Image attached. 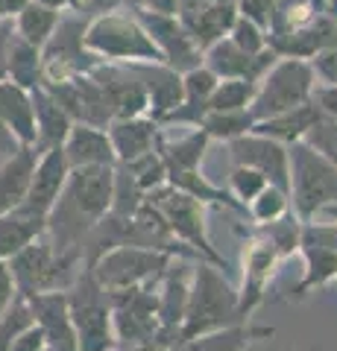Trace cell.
<instances>
[{
	"label": "cell",
	"mask_w": 337,
	"mask_h": 351,
	"mask_svg": "<svg viewBox=\"0 0 337 351\" xmlns=\"http://www.w3.org/2000/svg\"><path fill=\"white\" fill-rule=\"evenodd\" d=\"M147 12H161V15H176V0H144Z\"/></svg>",
	"instance_id": "cell-47"
},
{
	"label": "cell",
	"mask_w": 337,
	"mask_h": 351,
	"mask_svg": "<svg viewBox=\"0 0 337 351\" xmlns=\"http://www.w3.org/2000/svg\"><path fill=\"white\" fill-rule=\"evenodd\" d=\"M317 88V73L308 59H290L279 56L270 71L258 80L255 97L249 103V114L255 120H267L276 114H285L297 106H305Z\"/></svg>",
	"instance_id": "cell-6"
},
{
	"label": "cell",
	"mask_w": 337,
	"mask_h": 351,
	"mask_svg": "<svg viewBox=\"0 0 337 351\" xmlns=\"http://www.w3.org/2000/svg\"><path fill=\"white\" fill-rule=\"evenodd\" d=\"M258 82L249 80H217L209 97V112H235V108H249L255 97ZM205 112V114H209Z\"/></svg>",
	"instance_id": "cell-31"
},
{
	"label": "cell",
	"mask_w": 337,
	"mask_h": 351,
	"mask_svg": "<svg viewBox=\"0 0 337 351\" xmlns=\"http://www.w3.org/2000/svg\"><path fill=\"white\" fill-rule=\"evenodd\" d=\"M246 322L241 311H237V290L232 287L220 267L209 261H197L191 276V290H188V304H185L182 316V343L191 337L217 331V328Z\"/></svg>",
	"instance_id": "cell-1"
},
{
	"label": "cell",
	"mask_w": 337,
	"mask_h": 351,
	"mask_svg": "<svg viewBox=\"0 0 337 351\" xmlns=\"http://www.w3.org/2000/svg\"><path fill=\"white\" fill-rule=\"evenodd\" d=\"M47 346V337H45V331L32 322V325H27L24 331H18L15 334V339L9 343V351H41Z\"/></svg>",
	"instance_id": "cell-40"
},
{
	"label": "cell",
	"mask_w": 337,
	"mask_h": 351,
	"mask_svg": "<svg viewBox=\"0 0 337 351\" xmlns=\"http://www.w3.org/2000/svg\"><path fill=\"white\" fill-rule=\"evenodd\" d=\"M9 272H12L15 290L18 295H32V293H45V290H68L77 272L85 267L80 255H59L53 249L47 232L36 237L30 246H24L6 261Z\"/></svg>",
	"instance_id": "cell-5"
},
{
	"label": "cell",
	"mask_w": 337,
	"mask_h": 351,
	"mask_svg": "<svg viewBox=\"0 0 337 351\" xmlns=\"http://www.w3.org/2000/svg\"><path fill=\"white\" fill-rule=\"evenodd\" d=\"M255 117L249 114V108H235V112H209L202 117L200 129L209 138H220V141H235L253 132Z\"/></svg>",
	"instance_id": "cell-30"
},
{
	"label": "cell",
	"mask_w": 337,
	"mask_h": 351,
	"mask_svg": "<svg viewBox=\"0 0 337 351\" xmlns=\"http://www.w3.org/2000/svg\"><path fill=\"white\" fill-rule=\"evenodd\" d=\"M299 252H302V258H305V278L297 284L293 299H302L308 290L323 287V284H329L332 278H337V252L334 249L299 237Z\"/></svg>",
	"instance_id": "cell-27"
},
{
	"label": "cell",
	"mask_w": 337,
	"mask_h": 351,
	"mask_svg": "<svg viewBox=\"0 0 337 351\" xmlns=\"http://www.w3.org/2000/svg\"><path fill=\"white\" fill-rule=\"evenodd\" d=\"M124 167L132 173V179L138 182V188L144 193H150L153 188H159V184L167 182V170H165V161H161L159 149H153V152H147V156L124 164Z\"/></svg>",
	"instance_id": "cell-34"
},
{
	"label": "cell",
	"mask_w": 337,
	"mask_h": 351,
	"mask_svg": "<svg viewBox=\"0 0 337 351\" xmlns=\"http://www.w3.org/2000/svg\"><path fill=\"white\" fill-rule=\"evenodd\" d=\"M85 47L103 62L129 64V62H165L153 38L141 27L135 15H121L117 9L89 18L85 24Z\"/></svg>",
	"instance_id": "cell-4"
},
{
	"label": "cell",
	"mask_w": 337,
	"mask_h": 351,
	"mask_svg": "<svg viewBox=\"0 0 337 351\" xmlns=\"http://www.w3.org/2000/svg\"><path fill=\"white\" fill-rule=\"evenodd\" d=\"M290 214V196L285 191L273 188V184H267L264 191H261L255 199L246 202V217L255 219V226H264V223H273V219Z\"/></svg>",
	"instance_id": "cell-33"
},
{
	"label": "cell",
	"mask_w": 337,
	"mask_h": 351,
	"mask_svg": "<svg viewBox=\"0 0 337 351\" xmlns=\"http://www.w3.org/2000/svg\"><path fill=\"white\" fill-rule=\"evenodd\" d=\"M314 73L320 76L325 85H337V47H329L311 59Z\"/></svg>",
	"instance_id": "cell-41"
},
{
	"label": "cell",
	"mask_w": 337,
	"mask_h": 351,
	"mask_svg": "<svg viewBox=\"0 0 337 351\" xmlns=\"http://www.w3.org/2000/svg\"><path fill=\"white\" fill-rule=\"evenodd\" d=\"M235 6H237V15L246 18V21H253L255 27H261L267 32L270 18H273L276 0H235Z\"/></svg>",
	"instance_id": "cell-39"
},
{
	"label": "cell",
	"mask_w": 337,
	"mask_h": 351,
	"mask_svg": "<svg viewBox=\"0 0 337 351\" xmlns=\"http://www.w3.org/2000/svg\"><path fill=\"white\" fill-rule=\"evenodd\" d=\"M18 147H24V144H18V138L9 132L3 123H0V158H6V156H12V152Z\"/></svg>",
	"instance_id": "cell-46"
},
{
	"label": "cell",
	"mask_w": 337,
	"mask_h": 351,
	"mask_svg": "<svg viewBox=\"0 0 337 351\" xmlns=\"http://www.w3.org/2000/svg\"><path fill=\"white\" fill-rule=\"evenodd\" d=\"M27 307L32 313V322L45 331L50 346L77 348V337H73V325H71V313H68V293L65 290L32 293V295H27Z\"/></svg>",
	"instance_id": "cell-17"
},
{
	"label": "cell",
	"mask_w": 337,
	"mask_h": 351,
	"mask_svg": "<svg viewBox=\"0 0 337 351\" xmlns=\"http://www.w3.org/2000/svg\"><path fill=\"white\" fill-rule=\"evenodd\" d=\"M68 313L77 337V351H115V325L108 290L94 278L91 267H82L68 290Z\"/></svg>",
	"instance_id": "cell-3"
},
{
	"label": "cell",
	"mask_w": 337,
	"mask_h": 351,
	"mask_svg": "<svg viewBox=\"0 0 337 351\" xmlns=\"http://www.w3.org/2000/svg\"><path fill=\"white\" fill-rule=\"evenodd\" d=\"M0 161H3V158H0Z\"/></svg>",
	"instance_id": "cell-54"
},
{
	"label": "cell",
	"mask_w": 337,
	"mask_h": 351,
	"mask_svg": "<svg viewBox=\"0 0 337 351\" xmlns=\"http://www.w3.org/2000/svg\"><path fill=\"white\" fill-rule=\"evenodd\" d=\"M311 100L317 103V108L325 114V117H332L337 120V85H317L314 88V94H311Z\"/></svg>",
	"instance_id": "cell-43"
},
{
	"label": "cell",
	"mask_w": 337,
	"mask_h": 351,
	"mask_svg": "<svg viewBox=\"0 0 337 351\" xmlns=\"http://www.w3.org/2000/svg\"><path fill=\"white\" fill-rule=\"evenodd\" d=\"M267 184H270V182H267L258 170L244 167V164H235L232 173H229V188H232L229 193H232L241 205H246L249 199H255V196H258L261 191H264Z\"/></svg>",
	"instance_id": "cell-36"
},
{
	"label": "cell",
	"mask_w": 337,
	"mask_h": 351,
	"mask_svg": "<svg viewBox=\"0 0 337 351\" xmlns=\"http://www.w3.org/2000/svg\"><path fill=\"white\" fill-rule=\"evenodd\" d=\"M41 351H77V348H68V346H50V343H47Z\"/></svg>",
	"instance_id": "cell-52"
},
{
	"label": "cell",
	"mask_w": 337,
	"mask_h": 351,
	"mask_svg": "<svg viewBox=\"0 0 337 351\" xmlns=\"http://www.w3.org/2000/svg\"><path fill=\"white\" fill-rule=\"evenodd\" d=\"M311 149H317L323 158H329L334 167H337V120L320 114L317 123L308 129V135L302 138Z\"/></svg>",
	"instance_id": "cell-35"
},
{
	"label": "cell",
	"mask_w": 337,
	"mask_h": 351,
	"mask_svg": "<svg viewBox=\"0 0 337 351\" xmlns=\"http://www.w3.org/2000/svg\"><path fill=\"white\" fill-rule=\"evenodd\" d=\"M132 71L141 85L147 88V100H150V117L159 120L167 112H173L182 103V73L173 71L165 62H129L126 64Z\"/></svg>",
	"instance_id": "cell-16"
},
{
	"label": "cell",
	"mask_w": 337,
	"mask_h": 351,
	"mask_svg": "<svg viewBox=\"0 0 337 351\" xmlns=\"http://www.w3.org/2000/svg\"><path fill=\"white\" fill-rule=\"evenodd\" d=\"M85 24L82 15H62L53 36L41 47V82H65L71 76L89 73L103 59L85 47Z\"/></svg>",
	"instance_id": "cell-8"
},
{
	"label": "cell",
	"mask_w": 337,
	"mask_h": 351,
	"mask_svg": "<svg viewBox=\"0 0 337 351\" xmlns=\"http://www.w3.org/2000/svg\"><path fill=\"white\" fill-rule=\"evenodd\" d=\"M176 18L182 21V27L188 29L194 44H197L200 50H205V47H211L214 41H220L223 36H229V29L237 18V6L232 0H209V3L176 12Z\"/></svg>",
	"instance_id": "cell-18"
},
{
	"label": "cell",
	"mask_w": 337,
	"mask_h": 351,
	"mask_svg": "<svg viewBox=\"0 0 337 351\" xmlns=\"http://www.w3.org/2000/svg\"><path fill=\"white\" fill-rule=\"evenodd\" d=\"M276 59H279L276 50H270V47H264L258 56H249V53L237 47L229 36H223L220 41H214L211 47L202 50V64L217 76V80H249V82H258L261 76L270 71V64H273Z\"/></svg>",
	"instance_id": "cell-14"
},
{
	"label": "cell",
	"mask_w": 337,
	"mask_h": 351,
	"mask_svg": "<svg viewBox=\"0 0 337 351\" xmlns=\"http://www.w3.org/2000/svg\"><path fill=\"white\" fill-rule=\"evenodd\" d=\"M279 261H281L279 249L255 228L246 249H244V287L237 293V311H241L244 319L264 302L270 278H273Z\"/></svg>",
	"instance_id": "cell-12"
},
{
	"label": "cell",
	"mask_w": 337,
	"mask_h": 351,
	"mask_svg": "<svg viewBox=\"0 0 337 351\" xmlns=\"http://www.w3.org/2000/svg\"><path fill=\"white\" fill-rule=\"evenodd\" d=\"M59 18H62V12H56V9L30 0V3L12 18V27H15V36H21L24 41H30L32 47L41 50L47 44V38L53 36V29H56Z\"/></svg>",
	"instance_id": "cell-28"
},
{
	"label": "cell",
	"mask_w": 337,
	"mask_h": 351,
	"mask_svg": "<svg viewBox=\"0 0 337 351\" xmlns=\"http://www.w3.org/2000/svg\"><path fill=\"white\" fill-rule=\"evenodd\" d=\"M264 337H273V328H258V325L235 322V325L217 328V331L185 339V343L176 346L173 351H244L249 343L264 339Z\"/></svg>",
	"instance_id": "cell-26"
},
{
	"label": "cell",
	"mask_w": 337,
	"mask_h": 351,
	"mask_svg": "<svg viewBox=\"0 0 337 351\" xmlns=\"http://www.w3.org/2000/svg\"><path fill=\"white\" fill-rule=\"evenodd\" d=\"M170 261L173 255H167V252L126 243V246L103 252L91 263V272L106 290H124V287H135V284L159 278Z\"/></svg>",
	"instance_id": "cell-10"
},
{
	"label": "cell",
	"mask_w": 337,
	"mask_h": 351,
	"mask_svg": "<svg viewBox=\"0 0 337 351\" xmlns=\"http://www.w3.org/2000/svg\"><path fill=\"white\" fill-rule=\"evenodd\" d=\"M47 232V217L18 205L12 211L0 214V261H9L36 237Z\"/></svg>",
	"instance_id": "cell-24"
},
{
	"label": "cell",
	"mask_w": 337,
	"mask_h": 351,
	"mask_svg": "<svg viewBox=\"0 0 337 351\" xmlns=\"http://www.w3.org/2000/svg\"><path fill=\"white\" fill-rule=\"evenodd\" d=\"M12 18H3L0 21V80H9V44H12Z\"/></svg>",
	"instance_id": "cell-44"
},
{
	"label": "cell",
	"mask_w": 337,
	"mask_h": 351,
	"mask_svg": "<svg viewBox=\"0 0 337 351\" xmlns=\"http://www.w3.org/2000/svg\"><path fill=\"white\" fill-rule=\"evenodd\" d=\"M65 161L68 167H97V164H106V167H115V149L112 141H108V132L100 126H89V123H73L68 138L62 144Z\"/></svg>",
	"instance_id": "cell-20"
},
{
	"label": "cell",
	"mask_w": 337,
	"mask_h": 351,
	"mask_svg": "<svg viewBox=\"0 0 337 351\" xmlns=\"http://www.w3.org/2000/svg\"><path fill=\"white\" fill-rule=\"evenodd\" d=\"M30 0H0V18H15Z\"/></svg>",
	"instance_id": "cell-48"
},
{
	"label": "cell",
	"mask_w": 337,
	"mask_h": 351,
	"mask_svg": "<svg viewBox=\"0 0 337 351\" xmlns=\"http://www.w3.org/2000/svg\"><path fill=\"white\" fill-rule=\"evenodd\" d=\"M132 15L141 21V27H144L147 36L153 38L165 64H170L173 71L185 73V71L202 64V50L194 44V38L188 36V29L182 27V21L176 15L147 12V9H135Z\"/></svg>",
	"instance_id": "cell-11"
},
{
	"label": "cell",
	"mask_w": 337,
	"mask_h": 351,
	"mask_svg": "<svg viewBox=\"0 0 337 351\" xmlns=\"http://www.w3.org/2000/svg\"><path fill=\"white\" fill-rule=\"evenodd\" d=\"M144 191L138 188V182L132 179L124 164H115V188H112V208L108 214H117V217H132L138 211V205L144 202Z\"/></svg>",
	"instance_id": "cell-32"
},
{
	"label": "cell",
	"mask_w": 337,
	"mask_h": 351,
	"mask_svg": "<svg viewBox=\"0 0 337 351\" xmlns=\"http://www.w3.org/2000/svg\"><path fill=\"white\" fill-rule=\"evenodd\" d=\"M36 3L50 6V9H56V12H62V9H68V0H36Z\"/></svg>",
	"instance_id": "cell-49"
},
{
	"label": "cell",
	"mask_w": 337,
	"mask_h": 351,
	"mask_svg": "<svg viewBox=\"0 0 337 351\" xmlns=\"http://www.w3.org/2000/svg\"><path fill=\"white\" fill-rule=\"evenodd\" d=\"M288 164H290V211L297 214L299 223H311L323 211L337 214V167L323 158L317 149H311L305 141L288 147Z\"/></svg>",
	"instance_id": "cell-2"
},
{
	"label": "cell",
	"mask_w": 337,
	"mask_h": 351,
	"mask_svg": "<svg viewBox=\"0 0 337 351\" xmlns=\"http://www.w3.org/2000/svg\"><path fill=\"white\" fill-rule=\"evenodd\" d=\"M229 149H232L235 164L258 170L273 188L288 193L290 164H288V147L285 144H279L273 138H264V135H255V132H246V135L229 141Z\"/></svg>",
	"instance_id": "cell-13"
},
{
	"label": "cell",
	"mask_w": 337,
	"mask_h": 351,
	"mask_svg": "<svg viewBox=\"0 0 337 351\" xmlns=\"http://www.w3.org/2000/svg\"><path fill=\"white\" fill-rule=\"evenodd\" d=\"M147 199L159 208L161 217H165V223L170 226V232L176 234L185 246H191L202 261L226 269L223 255H217V249L211 246L209 234H205V205L200 199H194L191 193L173 188L167 182L150 191Z\"/></svg>",
	"instance_id": "cell-7"
},
{
	"label": "cell",
	"mask_w": 337,
	"mask_h": 351,
	"mask_svg": "<svg viewBox=\"0 0 337 351\" xmlns=\"http://www.w3.org/2000/svg\"><path fill=\"white\" fill-rule=\"evenodd\" d=\"M121 6V0H68V9L73 15L82 18H97L103 12H112V9Z\"/></svg>",
	"instance_id": "cell-42"
},
{
	"label": "cell",
	"mask_w": 337,
	"mask_h": 351,
	"mask_svg": "<svg viewBox=\"0 0 337 351\" xmlns=\"http://www.w3.org/2000/svg\"><path fill=\"white\" fill-rule=\"evenodd\" d=\"M106 132H108V141H112L117 164H129L141 156H147V152H153L161 138V126L150 114L112 120Z\"/></svg>",
	"instance_id": "cell-19"
},
{
	"label": "cell",
	"mask_w": 337,
	"mask_h": 351,
	"mask_svg": "<svg viewBox=\"0 0 337 351\" xmlns=\"http://www.w3.org/2000/svg\"><path fill=\"white\" fill-rule=\"evenodd\" d=\"M30 97H32V117H36V149L45 152L53 147H62L73 126L71 114L56 103V97L41 82L30 88Z\"/></svg>",
	"instance_id": "cell-21"
},
{
	"label": "cell",
	"mask_w": 337,
	"mask_h": 351,
	"mask_svg": "<svg viewBox=\"0 0 337 351\" xmlns=\"http://www.w3.org/2000/svg\"><path fill=\"white\" fill-rule=\"evenodd\" d=\"M323 112L317 108V103L308 100L305 106H297L290 108V112L285 114H276V117H267V120H255L253 123V132L255 135H264V138H273L279 141V144H297V141H302L308 135V129L317 123V117Z\"/></svg>",
	"instance_id": "cell-25"
},
{
	"label": "cell",
	"mask_w": 337,
	"mask_h": 351,
	"mask_svg": "<svg viewBox=\"0 0 337 351\" xmlns=\"http://www.w3.org/2000/svg\"><path fill=\"white\" fill-rule=\"evenodd\" d=\"M0 21H3V18H0Z\"/></svg>",
	"instance_id": "cell-53"
},
{
	"label": "cell",
	"mask_w": 337,
	"mask_h": 351,
	"mask_svg": "<svg viewBox=\"0 0 337 351\" xmlns=\"http://www.w3.org/2000/svg\"><path fill=\"white\" fill-rule=\"evenodd\" d=\"M229 38H232L241 50H246L249 56H258V53L267 47V32L261 29V27H255L253 21L241 18V15L235 18V24H232V29H229Z\"/></svg>",
	"instance_id": "cell-38"
},
{
	"label": "cell",
	"mask_w": 337,
	"mask_h": 351,
	"mask_svg": "<svg viewBox=\"0 0 337 351\" xmlns=\"http://www.w3.org/2000/svg\"><path fill=\"white\" fill-rule=\"evenodd\" d=\"M156 278L135 284L124 290H108L112 302V325L117 346H144L153 343L159 334V295H156Z\"/></svg>",
	"instance_id": "cell-9"
},
{
	"label": "cell",
	"mask_w": 337,
	"mask_h": 351,
	"mask_svg": "<svg viewBox=\"0 0 337 351\" xmlns=\"http://www.w3.org/2000/svg\"><path fill=\"white\" fill-rule=\"evenodd\" d=\"M0 123H3L18 144L36 147V117H32V97L27 88L12 80H0Z\"/></svg>",
	"instance_id": "cell-22"
},
{
	"label": "cell",
	"mask_w": 337,
	"mask_h": 351,
	"mask_svg": "<svg viewBox=\"0 0 337 351\" xmlns=\"http://www.w3.org/2000/svg\"><path fill=\"white\" fill-rule=\"evenodd\" d=\"M15 281H12V272H9V263L6 261H0V316L6 313V307L15 302Z\"/></svg>",
	"instance_id": "cell-45"
},
{
	"label": "cell",
	"mask_w": 337,
	"mask_h": 351,
	"mask_svg": "<svg viewBox=\"0 0 337 351\" xmlns=\"http://www.w3.org/2000/svg\"><path fill=\"white\" fill-rule=\"evenodd\" d=\"M27 325H32V313L27 307V299L24 295H15V302L0 316V351H9V343H12L15 334L24 331Z\"/></svg>",
	"instance_id": "cell-37"
},
{
	"label": "cell",
	"mask_w": 337,
	"mask_h": 351,
	"mask_svg": "<svg viewBox=\"0 0 337 351\" xmlns=\"http://www.w3.org/2000/svg\"><path fill=\"white\" fill-rule=\"evenodd\" d=\"M68 161H65V152L62 147H53V149H45L38 152V161H36V170H32V179H30V188H27V196H24V208L36 211L41 217L50 214V208L56 205L59 193L68 182Z\"/></svg>",
	"instance_id": "cell-15"
},
{
	"label": "cell",
	"mask_w": 337,
	"mask_h": 351,
	"mask_svg": "<svg viewBox=\"0 0 337 351\" xmlns=\"http://www.w3.org/2000/svg\"><path fill=\"white\" fill-rule=\"evenodd\" d=\"M323 12L329 15L332 21H337V0H325V3H323Z\"/></svg>",
	"instance_id": "cell-50"
},
{
	"label": "cell",
	"mask_w": 337,
	"mask_h": 351,
	"mask_svg": "<svg viewBox=\"0 0 337 351\" xmlns=\"http://www.w3.org/2000/svg\"><path fill=\"white\" fill-rule=\"evenodd\" d=\"M121 6H126L129 12H135V9L144 6V0H121Z\"/></svg>",
	"instance_id": "cell-51"
},
{
	"label": "cell",
	"mask_w": 337,
	"mask_h": 351,
	"mask_svg": "<svg viewBox=\"0 0 337 351\" xmlns=\"http://www.w3.org/2000/svg\"><path fill=\"white\" fill-rule=\"evenodd\" d=\"M36 161H38L36 147H18L12 156L0 161V214L12 211V208L24 202Z\"/></svg>",
	"instance_id": "cell-23"
},
{
	"label": "cell",
	"mask_w": 337,
	"mask_h": 351,
	"mask_svg": "<svg viewBox=\"0 0 337 351\" xmlns=\"http://www.w3.org/2000/svg\"><path fill=\"white\" fill-rule=\"evenodd\" d=\"M9 80L27 91L41 82V50L21 36H12L9 44Z\"/></svg>",
	"instance_id": "cell-29"
}]
</instances>
